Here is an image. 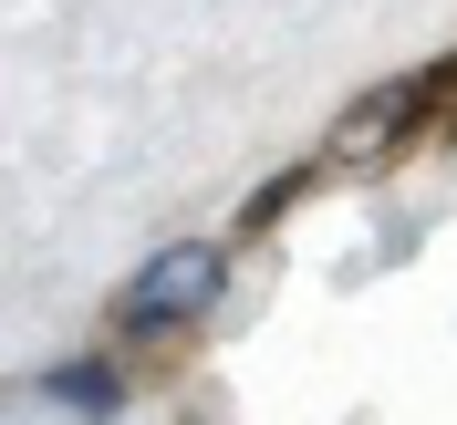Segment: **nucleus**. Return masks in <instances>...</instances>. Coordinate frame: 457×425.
<instances>
[{"mask_svg": "<svg viewBox=\"0 0 457 425\" xmlns=\"http://www.w3.org/2000/svg\"><path fill=\"white\" fill-rule=\"evenodd\" d=\"M219 281H228V259L208 239H177V249H156L136 281L114 290V332H177V322H198L219 301Z\"/></svg>", "mask_w": 457, "mask_h": 425, "instance_id": "nucleus-1", "label": "nucleus"}, {"mask_svg": "<svg viewBox=\"0 0 457 425\" xmlns=\"http://www.w3.org/2000/svg\"><path fill=\"white\" fill-rule=\"evenodd\" d=\"M457 114V62H436V73H405V84H385L353 125H343V156H385V145H405V135H427V125H447Z\"/></svg>", "mask_w": 457, "mask_h": 425, "instance_id": "nucleus-2", "label": "nucleus"}, {"mask_svg": "<svg viewBox=\"0 0 457 425\" xmlns=\"http://www.w3.org/2000/svg\"><path fill=\"white\" fill-rule=\"evenodd\" d=\"M42 395L73 405V415H114V405H125V373H104V364H53V373H42Z\"/></svg>", "mask_w": 457, "mask_h": 425, "instance_id": "nucleus-3", "label": "nucleus"}]
</instances>
